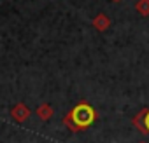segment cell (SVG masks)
Returning <instances> with one entry per match:
<instances>
[{
	"mask_svg": "<svg viewBox=\"0 0 149 143\" xmlns=\"http://www.w3.org/2000/svg\"><path fill=\"white\" fill-rule=\"evenodd\" d=\"M70 120L74 122L76 127H88L95 120V110L88 103H81L70 113Z\"/></svg>",
	"mask_w": 149,
	"mask_h": 143,
	"instance_id": "6da1fadb",
	"label": "cell"
},
{
	"mask_svg": "<svg viewBox=\"0 0 149 143\" xmlns=\"http://www.w3.org/2000/svg\"><path fill=\"white\" fill-rule=\"evenodd\" d=\"M11 113H13V117H14L18 122H23V120H26V119H28V115H30V110H28L25 105L18 103L16 107H13Z\"/></svg>",
	"mask_w": 149,
	"mask_h": 143,
	"instance_id": "7a4b0ae2",
	"label": "cell"
},
{
	"mask_svg": "<svg viewBox=\"0 0 149 143\" xmlns=\"http://www.w3.org/2000/svg\"><path fill=\"white\" fill-rule=\"evenodd\" d=\"M51 113H53V110H51L49 105H40V107L37 108V115H39L42 120H47V119L51 117Z\"/></svg>",
	"mask_w": 149,
	"mask_h": 143,
	"instance_id": "3957f363",
	"label": "cell"
},
{
	"mask_svg": "<svg viewBox=\"0 0 149 143\" xmlns=\"http://www.w3.org/2000/svg\"><path fill=\"white\" fill-rule=\"evenodd\" d=\"M93 25H95V28H97V30H105V28L109 26V19H107L104 14H100L98 18H95V19H93Z\"/></svg>",
	"mask_w": 149,
	"mask_h": 143,
	"instance_id": "277c9868",
	"label": "cell"
},
{
	"mask_svg": "<svg viewBox=\"0 0 149 143\" xmlns=\"http://www.w3.org/2000/svg\"><path fill=\"white\" fill-rule=\"evenodd\" d=\"M135 7L142 16H149V0H139Z\"/></svg>",
	"mask_w": 149,
	"mask_h": 143,
	"instance_id": "5b68a950",
	"label": "cell"
},
{
	"mask_svg": "<svg viewBox=\"0 0 149 143\" xmlns=\"http://www.w3.org/2000/svg\"><path fill=\"white\" fill-rule=\"evenodd\" d=\"M144 126H146V131H149V112H146L144 115Z\"/></svg>",
	"mask_w": 149,
	"mask_h": 143,
	"instance_id": "8992f818",
	"label": "cell"
},
{
	"mask_svg": "<svg viewBox=\"0 0 149 143\" xmlns=\"http://www.w3.org/2000/svg\"><path fill=\"white\" fill-rule=\"evenodd\" d=\"M114 2H119V0H114Z\"/></svg>",
	"mask_w": 149,
	"mask_h": 143,
	"instance_id": "52a82bcc",
	"label": "cell"
}]
</instances>
